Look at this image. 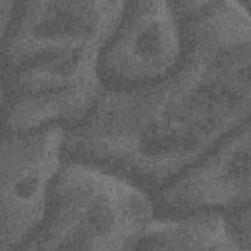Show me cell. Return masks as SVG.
<instances>
[{"instance_id": "2", "label": "cell", "mask_w": 251, "mask_h": 251, "mask_svg": "<svg viewBox=\"0 0 251 251\" xmlns=\"http://www.w3.org/2000/svg\"><path fill=\"white\" fill-rule=\"evenodd\" d=\"M125 1H19L1 34L4 132L82 123L105 88L101 52Z\"/></svg>"}, {"instance_id": "8", "label": "cell", "mask_w": 251, "mask_h": 251, "mask_svg": "<svg viewBox=\"0 0 251 251\" xmlns=\"http://www.w3.org/2000/svg\"><path fill=\"white\" fill-rule=\"evenodd\" d=\"M228 229L238 250L251 249L250 207L249 204L234 211L225 213Z\"/></svg>"}, {"instance_id": "6", "label": "cell", "mask_w": 251, "mask_h": 251, "mask_svg": "<svg viewBox=\"0 0 251 251\" xmlns=\"http://www.w3.org/2000/svg\"><path fill=\"white\" fill-rule=\"evenodd\" d=\"M250 123L230 133L215 148L153 191L161 215L217 210L228 213L249 204Z\"/></svg>"}, {"instance_id": "3", "label": "cell", "mask_w": 251, "mask_h": 251, "mask_svg": "<svg viewBox=\"0 0 251 251\" xmlns=\"http://www.w3.org/2000/svg\"><path fill=\"white\" fill-rule=\"evenodd\" d=\"M131 179L75 159L62 163L37 230L20 250H132L156 216Z\"/></svg>"}, {"instance_id": "5", "label": "cell", "mask_w": 251, "mask_h": 251, "mask_svg": "<svg viewBox=\"0 0 251 251\" xmlns=\"http://www.w3.org/2000/svg\"><path fill=\"white\" fill-rule=\"evenodd\" d=\"M66 133L57 125L3 133L0 251L20 250L42 223Z\"/></svg>"}, {"instance_id": "9", "label": "cell", "mask_w": 251, "mask_h": 251, "mask_svg": "<svg viewBox=\"0 0 251 251\" xmlns=\"http://www.w3.org/2000/svg\"><path fill=\"white\" fill-rule=\"evenodd\" d=\"M16 9V2L10 0H1L0 1V10H1V34L8 28L12 20L14 18Z\"/></svg>"}, {"instance_id": "1", "label": "cell", "mask_w": 251, "mask_h": 251, "mask_svg": "<svg viewBox=\"0 0 251 251\" xmlns=\"http://www.w3.org/2000/svg\"><path fill=\"white\" fill-rule=\"evenodd\" d=\"M185 31L177 68L141 89H105L67 129L64 155L152 191L249 122L250 1H174Z\"/></svg>"}, {"instance_id": "4", "label": "cell", "mask_w": 251, "mask_h": 251, "mask_svg": "<svg viewBox=\"0 0 251 251\" xmlns=\"http://www.w3.org/2000/svg\"><path fill=\"white\" fill-rule=\"evenodd\" d=\"M184 50V26L174 1L126 2L99 58L101 82L116 91L154 85L177 68Z\"/></svg>"}, {"instance_id": "7", "label": "cell", "mask_w": 251, "mask_h": 251, "mask_svg": "<svg viewBox=\"0 0 251 251\" xmlns=\"http://www.w3.org/2000/svg\"><path fill=\"white\" fill-rule=\"evenodd\" d=\"M133 249L238 250V247L228 229L226 214L204 210L183 215L155 216Z\"/></svg>"}]
</instances>
